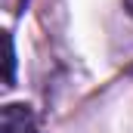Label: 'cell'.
Listing matches in <instances>:
<instances>
[{"mask_svg":"<svg viewBox=\"0 0 133 133\" xmlns=\"http://www.w3.org/2000/svg\"><path fill=\"white\" fill-rule=\"evenodd\" d=\"M0 133H40L34 111L25 102H9L0 111Z\"/></svg>","mask_w":133,"mask_h":133,"instance_id":"obj_1","label":"cell"},{"mask_svg":"<svg viewBox=\"0 0 133 133\" xmlns=\"http://www.w3.org/2000/svg\"><path fill=\"white\" fill-rule=\"evenodd\" d=\"M3 40H6V74H3V81H6V87H12V81H16V43H12V34H6Z\"/></svg>","mask_w":133,"mask_h":133,"instance_id":"obj_2","label":"cell"},{"mask_svg":"<svg viewBox=\"0 0 133 133\" xmlns=\"http://www.w3.org/2000/svg\"><path fill=\"white\" fill-rule=\"evenodd\" d=\"M124 9H127V12L133 16V0H124Z\"/></svg>","mask_w":133,"mask_h":133,"instance_id":"obj_3","label":"cell"}]
</instances>
